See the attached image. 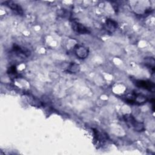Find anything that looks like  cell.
<instances>
[{
    "instance_id": "1",
    "label": "cell",
    "mask_w": 155,
    "mask_h": 155,
    "mask_svg": "<svg viewBox=\"0 0 155 155\" xmlns=\"http://www.w3.org/2000/svg\"><path fill=\"white\" fill-rule=\"evenodd\" d=\"M124 119L128 126L132 128L137 131H142L144 130V125L143 123L137 120L135 117L131 114H126L124 116Z\"/></svg>"
},
{
    "instance_id": "2",
    "label": "cell",
    "mask_w": 155,
    "mask_h": 155,
    "mask_svg": "<svg viewBox=\"0 0 155 155\" xmlns=\"http://www.w3.org/2000/svg\"><path fill=\"white\" fill-rule=\"evenodd\" d=\"M74 52L78 58L81 59H85L88 54V49L84 45H77L74 47Z\"/></svg>"
},
{
    "instance_id": "3",
    "label": "cell",
    "mask_w": 155,
    "mask_h": 155,
    "mask_svg": "<svg viewBox=\"0 0 155 155\" xmlns=\"http://www.w3.org/2000/svg\"><path fill=\"white\" fill-rule=\"evenodd\" d=\"M71 27L74 31L79 34H85L89 32L88 30L84 25L77 21L72 22Z\"/></svg>"
},
{
    "instance_id": "4",
    "label": "cell",
    "mask_w": 155,
    "mask_h": 155,
    "mask_svg": "<svg viewBox=\"0 0 155 155\" xmlns=\"http://www.w3.org/2000/svg\"><path fill=\"white\" fill-rule=\"evenodd\" d=\"M135 84L139 88H144L148 90H152L154 88V84L151 81L145 80H138L136 81Z\"/></svg>"
},
{
    "instance_id": "5",
    "label": "cell",
    "mask_w": 155,
    "mask_h": 155,
    "mask_svg": "<svg viewBox=\"0 0 155 155\" xmlns=\"http://www.w3.org/2000/svg\"><path fill=\"white\" fill-rule=\"evenodd\" d=\"M5 4L7 7H8L10 8H11L13 11H15V12L18 13V14L22 13V8L19 4H16V2L8 1H5Z\"/></svg>"
},
{
    "instance_id": "6",
    "label": "cell",
    "mask_w": 155,
    "mask_h": 155,
    "mask_svg": "<svg viewBox=\"0 0 155 155\" xmlns=\"http://www.w3.org/2000/svg\"><path fill=\"white\" fill-rule=\"evenodd\" d=\"M106 28L108 31H110V32L114 31L117 27V23L111 19H108L106 21Z\"/></svg>"
},
{
    "instance_id": "7",
    "label": "cell",
    "mask_w": 155,
    "mask_h": 155,
    "mask_svg": "<svg viewBox=\"0 0 155 155\" xmlns=\"http://www.w3.org/2000/svg\"><path fill=\"white\" fill-rule=\"evenodd\" d=\"M80 69V67L79 65L75 64V63H72L71 64L69 67H68V71L71 72V73H76L79 71Z\"/></svg>"
}]
</instances>
